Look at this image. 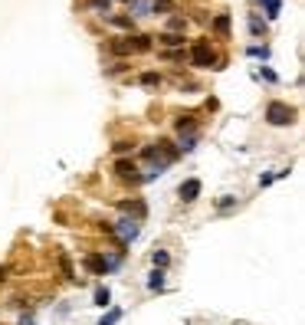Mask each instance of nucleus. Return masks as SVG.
<instances>
[{
	"mask_svg": "<svg viewBox=\"0 0 305 325\" xmlns=\"http://www.w3.org/2000/svg\"><path fill=\"white\" fill-rule=\"evenodd\" d=\"M279 10H282V4L276 0V4H269V7H266V17H269V20H276V17H279Z\"/></svg>",
	"mask_w": 305,
	"mask_h": 325,
	"instance_id": "4be33fe9",
	"label": "nucleus"
},
{
	"mask_svg": "<svg viewBox=\"0 0 305 325\" xmlns=\"http://www.w3.org/2000/svg\"><path fill=\"white\" fill-rule=\"evenodd\" d=\"M161 43L164 46H184V37H181V33H164Z\"/></svg>",
	"mask_w": 305,
	"mask_h": 325,
	"instance_id": "ddd939ff",
	"label": "nucleus"
},
{
	"mask_svg": "<svg viewBox=\"0 0 305 325\" xmlns=\"http://www.w3.org/2000/svg\"><path fill=\"white\" fill-rule=\"evenodd\" d=\"M194 145H197V135H187V138H184V141H181V151H190V148H194Z\"/></svg>",
	"mask_w": 305,
	"mask_h": 325,
	"instance_id": "5701e85b",
	"label": "nucleus"
},
{
	"mask_svg": "<svg viewBox=\"0 0 305 325\" xmlns=\"http://www.w3.org/2000/svg\"><path fill=\"white\" fill-rule=\"evenodd\" d=\"M112 233L119 237V243H122V246H125V243H131V240L138 237V220H135V217H122L119 224L112 227Z\"/></svg>",
	"mask_w": 305,
	"mask_h": 325,
	"instance_id": "20e7f679",
	"label": "nucleus"
},
{
	"mask_svg": "<svg viewBox=\"0 0 305 325\" xmlns=\"http://www.w3.org/2000/svg\"><path fill=\"white\" fill-rule=\"evenodd\" d=\"M115 322H122V309H112L108 315H102L99 325H115Z\"/></svg>",
	"mask_w": 305,
	"mask_h": 325,
	"instance_id": "2eb2a0df",
	"label": "nucleus"
},
{
	"mask_svg": "<svg viewBox=\"0 0 305 325\" xmlns=\"http://www.w3.org/2000/svg\"><path fill=\"white\" fill-rule=\"evenodd\" d=\"M266 122L269 125H292L295 122V109L286 102H269L266 105Z\"/></svg>",
	"mask_w": 305,
	"mask_h": 325,
	"instance_id": "f03ea898",
	"label": "nucleus"
},
{
	"mask_svg": "<svg viewBox=\"0 0 305 325\" xmlns=\"http://www.w3.org/2000/svg\"><path fill=\"white\" fill-rule=\"evenodd\" d=\"M273 181H276L273 174H262V177H259V188H269V184H273Z\"/></svg>",
	"mask_w": 305,
	"mask_h": 325,
	"instance_id": "a878e982",
	"label": "nucleus"
},
{
	"mask_svg": "<svg viewBox=\"0 0 305 325\" xmlns=\"http://www.w3.org/2000/svg\"><path fill=\"white\" fill-rule=\"evenodd\" d=\"M151 263H155L158 269H164V266H168V263H171V257H168V253H164V250H155V253H151Z\"/></svg>",
	"mask_w": 305,
	"mask_h": 325,
	"instance_id": "f8f14e48",
	"label": "nucleus"
},
{
	"mask_svg": "<svg viewBox=\"0 0 305 325\" xmlns=\"http://www.w3.org/2000/svg\"><path fill=\"white\" fill-rule=\"evenodd\" d=\"M108 302H112V293H108L105 286H102V289H95V306H102V309H105Z\"/></svg>",
	"mask_w": 305,
	"mask_h": 325,
	"instance_id": "9b49d317",
	"label": "nucleus"
},
{
	"mask_svg": "<svg viewBox=\"0 0 305 325\" xmlns=\"http://www.w3.org/2000/svg\"><path fill=\"white\" fill-rule=\"evenodd\" d=\"M190 63L200 66V69H217V53H213V46L207 43V40H197V43L190 46Z\"/></svg>",
	"mask_w": 305,
	"mask_h": 325,
	"instance_id": "f257e3e1",
	"label": "nucleus"
},
{
	"mask_svg": "<svg viewBox=\"0 0 305 325\" xmlns=\"http://www.w3.org/2000/svg\"><path fill=\"white\" fill-rule=\"evenodd\" d=\"M89 7H92V10H99L102 17H108V10H112V7H108V0H92Z\"/></svg>",
	"mask_w": 305,
	"mask_h": 325,
	"instance_id": "a211bd4d",
	"label": "nucleus"
},
{
	"mask_svg": "<svg viewBox=\"0 0 305 325\" xmlns=\"http://www.w3.org/2000/svg\"><path fill=\"white\" fill-rule=\"evenodd\" d=\"M200 191H204V184H200L197 177H190V181L181 184V200H184V204H194V200L200 197Z\"/></svg>",
	"mask_w": 305,
	"mask_h": 325,
	"instance_id": "423d86ee",
	"label": "nucleus"
},
{
	"mask_svg": "<svg viewBox=\"0 0 305 325\" xmlns=\"http://www.w3.org/2000/svg\"><path fill=\"white\" fill-rule=\"evenodd\" d=\"M112 148H115V151H119V155H125V151H131V141H115V145H112Z\"/></svg>",
	"mask_w": 305,
	"mask_h": 325,
	"instance_id": "b1692460",
	"label": "nucleus"
},
{
	"mask_svg": "<svg viewBox=\"0 0 305 325\" xmlns=\"http://www.w3.org/2000/svg\"><path fill=\"white\" fill-rule=\"evenodd\" d=\"M108 23H115V26H125V30H128V26H131V17H112V13H108Z\"/></svg>",
	"mask_w": 305,
	"mask_h": 325,
	"instance_id": "aec40b11",
	"label": "nucleus"
},
{
	"mask_svg": "<svg viewBox=\"0 0 305 325\" xmlns=\"http://www.w3.org/2000/svg\"><path fill=\"white\" fill-rule=\"evenodd\" d=\"M82 263H86L89 273H99V276H105V273H108V260H105V257H99V253H89V257L82 260Z\"/></svg>",
	"mask_w": 305,
	"mask_h": 325,
	"instance_id": "0eeeda50",
	"label": "nucleus"
},
{
	"mask_svg": "<svg viewBox=\"0 0 305 325\" xmlns=\"http://www.w3.org/2000/svg\"><path fill=\"white\" fill-rule=\"evenodd\" d=\"M249 30H253L256 37H259V33H266V23H262L259 17H249Z\"/></svg>",
	"mask_w": 305,
	"mask_h": 325,
	"instance_id": "6ab92c4d",
	"label": "nucleus"
},
{
	"mask_svg": "<svg viewBox=\"0 0 305 325\" xmlns=\"http://www.w3.org/2000/svg\"><path fill=\"white\" fill-rule=\"evenodd\" d=\"M7 279V266H0V282H4Z\"/></svg>",
	"mask_w": 305,
	"mask_h": 325,
	"instance_id": "cd10ccee",
	"label": "nucleus"
},
{
	"mask_svg": "<svg viewBox=\"0 0 305 325\" xmlns=\"http://www.w3.org/2000/svg\"><path fill=\"white\" fill-rule=\"evenodd\" d=\"M20 325H33V319H30V315H23V319H20Z\"/></svg>",
	"mask_w": 305,
	"mask_h": 325,
	"instance_id": "bb28decb",
	"label": "nucleus"
},
{
	"mask_svg": "<svg viewBox=\"0 0 305 325\" xmlns=\"http://www.w3.org/2000/svg\"><path fill=\"white\" fill-rule=\"evenodd\" d=\"M174 125H177V131H194V125H197V122H194V115L187 112V115H181V119L174 122Z\"/></svg>",
	"mask_w": 305,
	"mask_h": 325,
	"instance_id": "9d476101",
	"label": "nucleus"
},
{
	"mask_svg": "<svg viewBox=\"0 0 305 325\" xmlns=\"http://www.w3.org/2000/svg\"><path fill=\"white\" fill-rule=\"evenodd\" d=\"M158 82H161V76H158V73H144L141 76V86H158Z\"/></svg>",
	"mask_w": 305,
	"mask_h": 325,
	"instance_id": "412c9836",
	"label": "nucleus"
},
{
	"mask_svg": "<svg viewBox=\"0 0 305 325\" xmlns=\"http://www.w3.org/2000/svg\"><path fill=\"white\" fill-rule=\"evenodd\" d=\"M249 56H256V59H269V46H249Z\"/></svg>",
	"mask_w": 305,
	"mask_h": 325,
	"instance_id": "dca6fc26",
	"label": "nucleus"
},
{
	"mask_svg": "<svg viewBox=\"0 0 305 325\" xmlns=\"http://www.w3.org/2000/svg\"><path fill=\"white\" fill-rule=\"evenodd\" d=\"M213 30H217L220 37H226V33H230V17H226V13H220V17L213 20Z\"/></svg>",
	"mask_w": 305,
	"mask_h": 325,
	"instance_id": "1a4fd4ad",
	"label": "nucleus"
},
{
	"mask_svg": "<svg viewBox=\"0 0 305 325\" xmlns=\"http://www.w3.org/2000/svg\"><path fill=\"white\" fill-rule=\"evenodd\" d=\"M148 289H151V293H161V289H164V269H155V273H151Z\"/></svg>",
	"mask_w": 305,
	"mask_h": 325,
	"instance_id": "6e6552de",
	"label": "nucleus"
},
{
	"mask_svg": "<svg viewBox=\"0 0 305 325\" xmlns=\"http://www.w3.org/2000/svg\"><path fill=\"white\" fill-rule=\"evenodd\" d=\"M184 26H187V20H181V17L171 20V30H184Z\"/></svg>",
	"mask_w": 305,
	"mask_h": 325,
	"instance_id": "393cba45",
	"label": "nucleus"
},
{
	"mask_svg": "<svg viewBox=\"0 0 305 325\" xmlns=\"http://www.w3.org/2000/svg\"><path fill=\"white\" fill-rule=\"evenodd\" d=\"M230 207H237V197H230V194H226V197H220V200H217V210H223V213H226Z\"/></svg>",
	"mask_w": 305,
	"mask_h": 325,
	"instance_id": "f3484780",
	"label": "nucleus"
},
{
	"mask_svg": "<svg viewBox=\"0 0 305 325\" xmlns=\"http://www.w3.org/2000/svg\"><path fill=\"white\" fill-rule=\"evenodd\" d=\"M108 50L119 53V56H125V53H144L151 50V37H125V40H115V43H108Z\"/></svg>",
	"mask_w": 305,
	"mask_h": 325,
	"instance_id": "7ed1b4c3",
	"label": "nucleus"
},
{
	"mask_svg": "<svg viewBox=\"0 0 305 325\" xmlns=\"http://www.w3.org/2000/svg\"><path fill=\"white\" fill-rule=\"evenodd\" d=\"M262 4H266V7H269V4H276V0H262Z\"/></svg>",
	"mask_w": 305,
	"mask_h": 325,
	"instance_id": "c85d7f7f",
	"label": "nucleus"
},
{
	"mask_svg": "<svg viewBox=\"0 0 305 325\" xmlns=\"http://www.w3.org/2000/svg\"><path fill=\"white\" fill-rule=\"evenodd\" d=\"M115 174H119V181H131V184L141 181V174H138V164L128 161V158H119V161H115Z\"/></svg>",
	"mask_w": 305,
	"mask_h": 325,
	"instance_id": "39448f33",
	"label": "nucleus"
},
{
	"mask_svg": "<svg viewBox=\"0 0 305 325\" xmlns=\"http://www.w3.org/2000/svg\"><path fill=\"white\" fill-rule=\"evenodd\" d=\"M122 210H125V213H135V217H141V213H144V204H141V200H131V204H122Z\"/></svg>",
	"mask_w": 305,
	"mask_h": 325,
	"instance_id": "4468645a",
	"label": "nucleus"
}]
</instances>
